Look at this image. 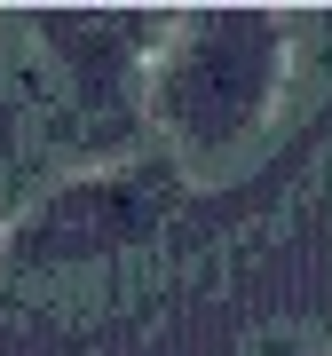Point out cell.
<instances>
[{"label": "cell", "instance_id": "cell-3", "mask_svg": "<svg viewBox=\"0 0 332 356\" xmlns=\"http://www.w3.org/2000/svg\"><path fill=\"white\" fill-rule=\"evenodd\" d=\"M158 222V191L135 166H111V175H79L64 182L48 206L32 214V261H95V254H127L135 238H151Z\"/></svg>", "mask_w": 332, "mask_h": 356}, {"label": "cell", "instance_id": "cell-1", "mask_svg": "<svg viewBox=\"0 0 332 356\" xmlns=\"http://www.w3.org/2000/svg\"><path fill=\"white\" fill-rule=\"evenodd\" d=\"M285 56H293V24L285 16H174L151 95L142 111L158 119V135L174 143V159L190 175L230 166L245 143H261V127L277 119L285 95Z\"/></svg>", "mask_w": 332, "mask_h": 356}, {"label": "cell", "instance_id": "cell-2", "mask_svg": "<svg viewBox=\"0 0 332 356\" xmlns=\"http://www.w3.org/2000/svg\"><path fill=\"white\" fill-rule=\"evenodd\" d=\"M174 32V16H48L40 40L64 56L72 95L88 119H135L151 95V64Z\"/></svg>", "mask_w": 332, "mask_h": 356}, {"label": "cell", "instance_id": "cell-4", "mask_svg": "<svg viewBox=\"0 0 332 356\" xmlns=\"http://www.w3.org/2000/svg\"><path fill=\"white\" fill-rule=\"evenodd\" d=\"M269 356H308V348H285V341H277V348H269Z\"/></svg>", "mask_w": 332, "mask_h": 356}]
</instances>
